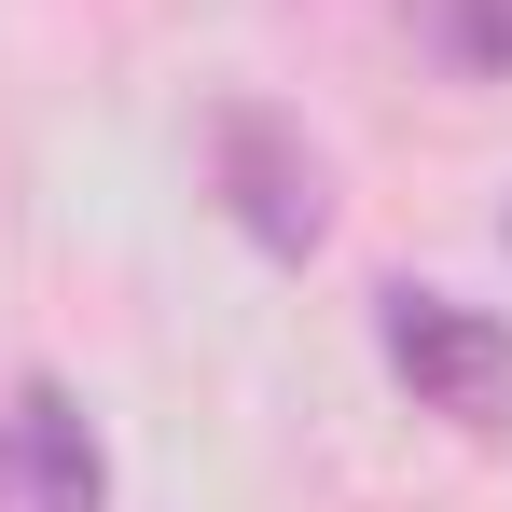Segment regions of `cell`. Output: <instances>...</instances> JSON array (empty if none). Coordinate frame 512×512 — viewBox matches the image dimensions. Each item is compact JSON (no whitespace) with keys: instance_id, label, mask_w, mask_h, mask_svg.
Wrapping results in <instances>:
<instances>
[{"instance_id":"cell-4","label":"cell","mask_w":512,"mask_h":512,"mask_svg":"<svg viewBox=\"0 0 512 512\" xmlns=\"http://www.w3.org/2000/svg\"><path fill=\"white\" fill-rule=\"evenodd\" d=\"M416 42L443 56V70L499 84V70H512V0H416Z\"/></svg>"},{"instance_id":"cell-5","label":"cell","mask_w":512,"mask_h":512,"mask_svg":"<svg viewBox=\"0 0 512 512\" xmlns=\"http://www.w3.org/2000/svg\"><path fill=\"white\" fill-rule=\"evenodd\" d=\"M0 457H14V429H0Z\"/></svg>"},{"instance_id":"cell-3","label":"cell","mask_w":512,"mask_h":512,"mask_svg":"<svg viewBox=\"0 0 512 512\" xmlns=\"http://www.w3.org/2000/svg\"><path fill=\"white\" fill-rule=\"evenodd\" d=\"M0 429H14V457H28V512H111V471H97V429H84V402H70L56 374H28Z\"/></svg>"},{"instance_id":"cell-2","label":"cell","mask_w":512,"mask_h":512,"mask_svg":"<svg viewBox=\"0 0 512 512\" xmlns=\"http://www.w3.org/2000/svg\"><path fill=\"white\" fill-rule=\"evenodd\" d=\"M374 333H388V374L416 388L429 416H457V429H499L512 416V319L457 305V291H388Z\"/></svg>"},{"instance_id":"cell-1","label":"cell","mask_w":512,"mask_h":512,"mask_svg":"<svg viewBox=\"0 0 512 512\" xmlns=\"http://www.w3.org/2000/svg\"><path fill=\"white\" fill-rule=\"evenodd\" d=\"M208 180H222V208H236V236L277 263H305L333 236V167L305 153V125L291 111H263V97H222L208 111Z\"/></svg>"}]
</instances>
